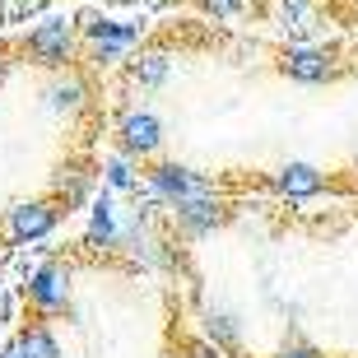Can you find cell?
I'll return each instance as SVG.
<instances>
[{"mask_svg": "<svg viewBox=\"0 0 358 358\" xmlns=\"http://www.w3.org/2000/svg\"><path fill=\"white\" fill-rule=\"evenodd\" d=\"M19 52H24L28 66L47 70V75L75 70V61H80V28H75V14H66V10L38 14V24L24 33Z\"/></svg>", "mask_w": 358, "mask_h": 358, "instance_id": "6da1fadb", "label": "cell"}, {"mask_svg": "<svg viewBox=\"0 0 358 358\" xmlns=\"http://www.w3.org/2000/svg\"><path fill=\"white\" fill-rule=\"evenodd\" d=\"M275 70L284 80L293 84H307V89H317V84H335L345 75V61L335 47H317V42H289L284 52L275 56Z\"/></svg>", "mask_w": 358, "mask_h": 358, "instance_id": "7a4b0ae2", "label": "cell"}, {"mask_svg": "<svg viewBox=\"0 0 358 358\" xmlns=\"http://www.w3.org/2000/svg\"><path fill=\"white\" fill-rule=\"evenodd\" d=\"M70 289H75L70 261L47 256V261L33 266V275H28V284H24V298H28V307H33V317L52 321V317H61V312L70 307Z\"/></svg>", "mask_w": 358, "mask_h": 358, "instance_id": "3957f363", "label": "cell"}, {"mask_svg": "<svg viewBox=\"0 0 358 358\" xmlns=\"http://www.w3.org/2000/svg\"><path fill=\"white\" fill-rule=\"evenodd\" d=\"M145 186H149V196L159 200V205H168V210L182 205V200L214 196V191H219L205 173H196V168H186V163H177V159H154L145 168Z\"/></svg>", "mask_w": 358, "mask_h": 358, "instance_id": "277c9868", "label": "cell"}, {"mask_svg": "<svg viewBox=\"0 0 358 358\" xmlns=\"http://www.w3.org/2000/svg\"><path fill=\"white\" fill-rule=\"evenodd\" d=\"M163 140H168V131H163L159 112H149V107H131V112H121V117H117V154H121V159H131L135 168L159 159Z\"/></svg>", "mask_w": 358, "mask_h": 358, "instance_id": "5b68a950", "label": "cell"}, {"mask_svg": "<svg viewBox=\"0 0 358 358\" xmlns=\"http://www.w3.org/2000/svg\"><path fill=\"white\" fill-rule=\"evenodd\" d=\"M66 210L56 205L52 196H33V200H19L5 210V242L10 247H33V242L52 238L56 228H61Z\"/></svg>", "mask_w": 358, "mask_h": 358, "instance_id": "8992f818", "label": "cell"}, {"mask_svg": "<svg viewBox=\"0 0 358 358\" xmlns=\"http://www.w3.org/2000/svg\"><path fill=\"white\" fill-rule=\"evenodd\" d=\"M173 219H177V233H182V238H210V233H219V228L233 219V210H228V200L214 191V196H196V200L173 205Z\"/></svg>", "mask_w": 358, "mask_h": 358, "instance_id": "52a82bcc", "label": "cell"}, {"mask_svg": "<svg viewBox=\"0 0 358 358\" xmlns=\"http://www.w3.org/2000/svg\"><path fill=\"white\" fill-rule=\"evenodd\" d=\"M270 191H275L279 200H317V196H326V173H321L317 163H279L275 173H270Z\"/></svg>", "mask_w": 358, "mask_h": 358, "instance_id": "ba28073f", "label": "cell"}, {"mask_svg": "<svg viewBox=\"0 0 358 358\" xmlns=\"http://www.w3.org/2000/svg\"><path fill=\"white\" fill-rule=\"evenodd\" d=\"M75 28H80V47L84 42H112V47H126L131 52L135 42H140V28L131 19H117V14H103V10H84L75 19Z\"/></svg>", "mask_w": 358, "mask_h": 358, "instance_id": "9c48e42d", "label": "cell"}, {"mask_svg": "<svg viewBox=\"0 0 358 358\" xmlns=\"http://www.w3.org/2000/svg\"><path fill=\"white\" fill-rule=\"evenodd\" d=\"M42 98H47V107H52L56 117H80L84 107H89V84H84L80 70H56V75H47Z\"/></svg>", "mask_w": 358, "mask_h": 358, "instance_id": "30bf717a", "label": "cell"}, {"mask_svg": "<svg viewBox=\"0 0 358 358\" xmlns=\"http://www.w3.org/2000/svg\"><path fill=\"white\" fill-rule=\"evenodd\" d=\"M121 228H117V205H112V191H98L89 200V233H84V247L93 252H117Z\"/></svg>", "mask_w": 358, "mask_h": 358, "instance_id": "8fae6325", "label": "cell"}, {"mask_svg": "<svg viewBox=\"0 0 358 358\" xmlns=\"http://www.w3.org/2000/svg\"><path fill=\"white\" fill-rule=\"evenodd\" d=\"M93 186H98V177H93L89 168L66 163V168H61V177H56V186H52V200L70 214V210H80L84 200H93Z\"/></svg>", "mask_w": 358, "mask_h": 358, "instance_id": "7c38bea8", "label": "cell"}, {"mask_svg": "<svg viewBox=\"0 0 358 358\" xmlns=\"http://www.w3.org/2000/svg\"><path fill=\"white\" fill-rule=\"evenodd\" d=\"M14 358H61L56 331L42 317L24 321V331H19V340H14Z\"/></svg>", "mask_w": 358, "mask_h": 358, "instance_id": "4fadbf2b", "label": "cell"}, {"mask_svg": "<svg viewBox=\"0 0 358 358\" xmlns=\"http://www.w3.org/2000/svg\"><path fill=\"white\" fill-rule=\"evenodd\" d=\"M270 19L284 33H307L317 28V0H270Z\"/></svg>", "mask_w": 358, "mask_h": 358, "instance_id": "5bb4252c", "label": "cell"}, {"mask_svg": "<svg viewBox=\"0 0 358 358\" xmlns=\"http://www.w3.org/2000/svg\"><path fill=\"white\" fill-rule=\"evenodd\" d=\"M200 340H210L219 354H242V326L228 312H214V307L205 312V335Z\"/></svg>", "mask_w": 358, "mask_h": 358, "instance_id": "9a60e30c", "label": "cell"}, {"mask_svg": "<svg viewBox=\"0 0 358 358\" xmlns=\"http://www.w3.org/2000/svg\"><path fill=\"white\" fill-rule=\"evenodd\" d=\"M168 75H173V56L168 52H140L131 61V80L140 84V89H163Z\"/></svg>", "mask_w": 358, "mask_h": 358, "instance_id": "2e32d148", "label": "cell"}, {"mask_svg": "<svg viewBox=\"0 0 358 358\" xmlns=\"http://www.w3.org/2000/svg\"><path fill=\"white\" fill-rule=\"evenodd\" d=\"M135 186H140V168H135L131 159L112 154V159L103 163V191H135Z\"/></svg>", "mask_w": 358, "mask_h": 358, "instance_id": "e0dca14e", "label": "cell"}, {"mask_svg": "<svg viewBox=\"0 0 358 358\" xmlns=\"http://www.w3.org/2000/svg\"><path fill=\"white\" fill-rule=\"evenodd\" d=\"M80 52L89 56V61H93L98 70H107V66H117V61H126V56H131L126 47H112V42H84Z\"/></svg>", "mask_w": 358, "mask_h": 358, "instance_id": "ac0fdd59", "label": "cell"}, {"mask_svg": "<svg viewBox=\"0 0 358 358\" xmlns=\"http://www.w3.org/2000/svg\"><path fill=\"white\" fill-rule=\"evenodd\" d=\"M177 358H224L210 340H200V335H186L182 345H177Z\"/></svg>", "mask_w": 358, "mask_h": 358, "instance_id": "d6986e66", "label": "cell"}, {"mask_svg": "<svg viewBox=\"0 0 358 358\" xmlns=\"http://www.w3.org/2000/svg\"><path fill=\"white\" fill-rule=\"evenodd\" d=\"M270 358H326V354H321L312 340H289V345H279Z\"/></svg>", "mask_w": 358, "mask_h": 358, "instance_id": "ffe728a7", "label": "cell"}, {"mask_svg": "<svg viewBox=\"0 0 358 358\" xmlns=\"http://www.w3.org/2000/svg\"><path fill=\"white\" fill-rule=\"evenodd\" d=\"M200 10L214 14V19H233V14L247 10V0H200Z\"/></svg>", "mask_w": 358, "mask_h": 358, "instance_id": "44dd1931", "label": "cell"}, {"mask_svg": "<svg viewBox=\"0 0 358 358\" xmlns=\"http://www.w3.org/2000/svg\"><path fill=\"white\" fill-rule=\"evenodd\" d=\"M5 70H10V47L0 42V80H5Z\"/></svg>", "mask_w": 358, "mask_h": 358, "instance_id": "7402d4cb", "label": "cell"}, {"mask_svg": "<svg viewBox=\"0 0 358 358\" xmlns=\"http://www.w3.org/2000/svg\"><path fill=\"white\" fill-rule=\"evenodd\" d=\"M5 358H14V349H10V354H5Z\"/></svg>", "mask_w": 358, "mask_h": 358, "instance_id": "603a6c76", "label": "cell"}]
</instances>
